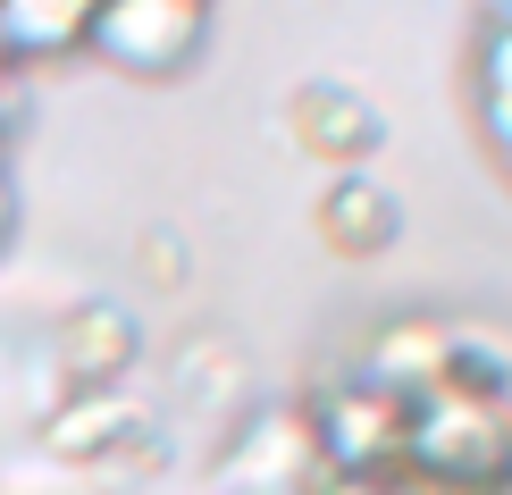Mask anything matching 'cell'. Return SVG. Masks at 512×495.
I'll use <instances>...</instances> for the list:
<instances>
[{
	"label": "cell",
	"instance_id": "obj_1",
	"mask_svg": "<svg viewBox=\"0 0 512 495\" xmlns=\"http://www.w3.org/2000/svg\"><path fill=\"white\" fill-rule=\"evenodd\" d=\"M403 470L437 487H504L512 479V395L487 386H437V395L403 403Z\"/></svg>",
	"mask_w": 512,
	"mask_h": 495
},
{
	"label": "cell",
	"instance_id": "obj_2",
	"mask_svg": "<svg viewBox=\"0 0 512 495\" xmlns=\"http://www.w3.org/2000/svg\"><path fill=\"white\" fill-rule=\"evenodd\" d=\"M303 428H311V462H328L336 479H395L403 470V403L370 378L319 386Z\"/></svg>",
	"mask_w": 512,
	"mask_h": 495
},
{
	"label": "cell",
	"instance_id": "obj_3",
	"mask_svg": "<svg viewBox=\"0 0 512 495\" xmlns=\"http://www.w3.org/2000/svg\"><path fill=\"white\" fill-rule=\"evenodd\" d=\"M286 143L303 152L311 168H328V177H353V168L378 160V143H387V118H378V101L361 93V84H336V76H311L286 93Z\"/></svg>",
	"mask_w": 512,
	"mask_h": 495
},
{
	"label": "cell",
	"instance_id": "obj_4",
	"mask_svg": "<svg viewBox=\"0 0 512 495\" xmlns=\"http://www.w3.org/2000/svg\"><path fill=\"white\" fill-rule=\"evenodd\" d=\"M202 26L210 9H194V0H101L84 51H101L126 76H177L202 51Z\"/></svg>",
	"mask_w": 512,
	"mask_h": 495
},
{
	"label": "cell",
	"instance_id": "obj_5",
	"mask_svg": "<svg viewBox=\"0 0 512 495\" xmlns=\"http://www.w3.org/2000/svg\"><path fill=\"white\" fill-rule=\"evenodd\" d=\"M454 336H462V319H445V311H403V319H387V328L361 344V370H353V378L387 386L395 403H420V395H437V386L454 378Z\"/></svg>",
	"mask_w": 512,
	"mask_h": 495
},
{
	"label": "cell",
	"instance_id": "obj_6",
	"mask_svg": "<svg viewBox=\"0 0 512 495\" xmlns=\"http://www.w3.org/2000/svg\"><path fill=\"white\" fill-rule=\"evenodd\" d=\"M118 445H152V412L126 386H76L51 420H42V454L51 462H110Z\"/></svg>",
	"mask_w": 512,
	"mask_h": 495
},
{
	"label": "cell",
	"instance_id": "obj_7",
	"mask_svg": "<svg viewBox=\"0 0 512 495\" xmlns=\"http://www.w3.org/2000/svg\"><path fill=\"white\" fill-rule=\"evenodd\" d=\"M311 227H319V244L336 252V261H378V252L403 235V202L378 177H328V193L311 202Z\"/></svg>",
	"mask_w": 512,
	"mask_h": 495
},
{
	"label": "cell",
	"instance_id": "obj_8",
	"mask_svg": "<svg viewBox=\"0 0 512 495\" xmlns=\"http://www.w3.org/2000/svg\"><path fill=\"white\" fill-rule=\"evenodd\" d=\"M59 370L76 386H118L135 370V319L110 311V303H76L59 319Z\"/></svg>",
	"mask_w": 512,
	"mask_h": 495
},
{
	"label": "cell",
	"instance_id": "obj_9",
	"mask_svg": "<svg viewBox=\"0 0 512 495\" xmlns=\"http://www.w3.org/2000/svg\"><path fill=\"white\" fill-rule=\"evenodd\" d=\"M93 9L101 0H0V34L9 59H68L93 42Z\"/></svg>",
	"mask_w": 512,
	"mask_h": 495
},
{
	"label": "cell",
	"instance_id": "obj_10",
	"mask_svg": "<svg viewBox=\"0 0 512 495\" xmlns=\"http://www.w3.org/2000/svg\"><path fill=\"white\" fill-rule=\"evenodd\" d=\"M479 110H512V26H487V51H479Z\"/></svg>",
	"mask_w": 512,
	"mask_h": 495
},
{
	"label": "cell",
	"instance_id": "obj_11",
	"mask_svg": "<svg viewBox=\"0 0 512 495\" xmlns=\"http://www.w3.org/2000/svg\"><path fill=\"white\" fill-rule=\"evenodd\" d=\"M311 495H403V470H395V479H336V470H328Z\"/></svg>",
	"mask_w": 512,
	"mask_h": 495
},
{
	"label": "cell",
	"instance_id": "obj_12",
	"mask_svg": "<svg viewBox=\"0 0 512 495\" xmlns=\"http://www.w3.org/2000/svg\"><path fill=\"white\" fill-rule=\"evenodd\" d=\"M403 495H471V487H437V479H412V470H403Z\"/></svg>",
	"mask_w": 512,
	"mask_h": 495
},
{
	"label": "cell",
	"instance_id": "obj_13",
	"mask_svg": "<svg viewBox=\"0 0 512 495\" xmlns=\"http://www.w3.org/2000/svg\"><path fill=\"white\" fill-rule=\"evenodd\" d=\"M9 235H17V193L0 185V244H9Z\"/></svg>",
	"mask_w": 512,
	"mask_h": 495
},
{
	"label": "cell",
	"instance_id": "obj_14",
	"mask_svg": "<svg viewBox=\"0 0 512 495\" xmlns=\"http://www.w3.org/2000/svg\"><path fill=\"white\" fill-rule=\"evenodd\" d=\"M9 110H17V101H9V76H0V135H9Z\"/></svg>",
	"mask_w": 512,
	"mask_h": 495
},
{
	"label": "cell",
	"instance_id": "obj_15",
	"mask_svg": "<svg viewBox=\"0 0 512 495\" xmlns=\"http://www.w3.org/2000/svg\"><path fill=\"white\" fill-rule=\"evenodd\" d=\"M487 17H496V26H512V0H487Z\"/></svg>",
	"mask_w": 512,
	"mask_h": 495
},
{
	"label": "cell",
	"instance_id": "obj_16",
	"mask_svg": "<svg viewBox=\"0 0 512 495\" xmlns=\"http://www.w3.org/2000/svg\"><path fill=\"white\" fill-rule=\"evenodd\" d=\"M9 68H17V59H9V34H0V76H9Z\"/></svg>",
	"mask_w": 512,
	"mask_h": 495
},
{
	"label": "cell",
	"instance_id": "obj_17",
	"mask_svg": "<svg viewBox=\"0 0 512 495\" xmlns=\"http://www.w3.org/2000/svg\"><path fill=\"white\" fill-rule=\"evenodd\" d=\"M487 495H512V479H504V487H487Z\"/></svg>",
	"mask_w": 512,
	"mask_h": 495
},
{
	"label": "cell",
	"instance_id": "obj_18",
	"mask_svg": "<svg viewBox=\"0 0 512 495\" xmlns=\"http://www.w3.org/2000/svg\"><path fill=\"white\" fill-rule=\"evenodd\" d=\"M194 9H210V0H194Z\"/></svg>",
	"mask_w": 512,
	"mask_h": 495
}]
</instances>
